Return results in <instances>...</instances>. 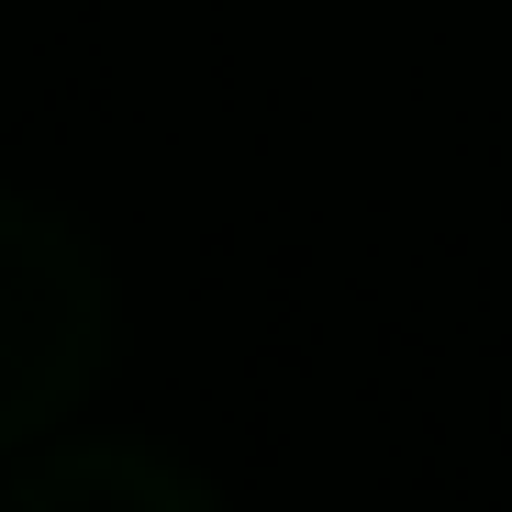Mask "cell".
Segmentation results:
<instances>
[{
  "mask_svg": "<svg viewBox=\"0 0 512 512\" xmlns=\"http://www.w3.org/2000/svg\"><path fill=\"white\" fill-rule=\"evenodd\" d=\"M112 357V268L101 245L45 201L0 190V446L90 401Z\"/></svg>",
  "mask_w": 512,
  "mask_h": 512,
  "instance_id": "6da1fadb",
  "label": "cell"
},
{
  "mask_svg": "<svg viewBox=\"0 0 512 512\" xmlns=\"http://www.w3.org/2000/svg\"><path fill=\"white\" fill-rule=\"evenodd\" d=\"M0 512H212V490L145 446H67L23 490H0Z\"/></svg>",
  "mask_w": 512,
  "mask_h": 512,
  "instance_id": "7a4b0ae2",
  "label": "cell"
}]
</instances>
